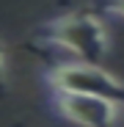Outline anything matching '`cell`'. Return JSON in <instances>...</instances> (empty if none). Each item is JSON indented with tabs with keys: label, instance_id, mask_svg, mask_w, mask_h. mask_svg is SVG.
I'll return each instance as SVG.
<instances>
[{
	"label": "cell",
	"instance_id": "obj_1",
	"mask_svg": "<svg viewBox=\"0 0 124 127\" xmlns=\"http://www.w3.org/2000/svg\"><path fill=\"white\" fill-rule=\"evenodd\" d=\"M33 41L44 50H64L74 61L102 64L110 53V33L94 11H69L47 19L33 33Z\"/></svg>",
	"mask_w": 124,
	"mask_h": 127
},
{
	"label": "cell",
	"instance_id": "obj_2",
	"mask_svg": "<svg viewBox=\"0 0 124 127\" xmlns=\"http://www.w3.org/2000/svg\"><path fill=\"white\" fill-rule=\"evenodd\" d=\"M47 91H72V94H94L113 99L124 108V80L113 77L108 69L99 64H86V61H61L52 64L50 69L41 72Z\"/></svg>",
	"mask_w": 124,
	"mask_h": 127
},
{
	"label": "cell",
	"instance_id": "obj_3",
	"mask_svg": "<svg viewBox=\"0 0 124 127\" xmlns=\"http://www.w3.org/2000/svg\"><path fill=\"white\" fill-rule=\"evenodd\" d=\"M50 108L55 116L74 127H113L119 124L124 108L113 99L94 94H72V91H47Z\"/></svg>",
	"mask_w": 124,
	"mask_h": 127
},
{
	"label": "cell",
	"instance_id": "obj_4",
	"mask_svg": "<svg viewBox=\"0 0 124 127\" xmlns=\"http://www.w3.org/2000/svg\"><path fill=\"white\" fill-rule=\"evenodd\" d=\"M8 97V53L6 44L0 41V99Z\"/></svg>",
	"mask_w": 124,
	"mask_h": 127
},
{
	"label": "cell",
	"instance_id": "obj_5",
	"mask_svg": "<svg viewBox=\"0 0 124 127\" xmlns=\"http://www.w3.org/2000/svg\"><path fill=\"white\" fill-rule=\"evenodd\" d=\"M97 6L116 19H124V0H97Z\"/></svg>",
	"mask_w": 124,
	"mask_h": 127
},
{
	"label": "cell",
	"instance_id": "obj_6",
	"mask_svg": "<svg viewBox=\"0 0 124 127\" xmlns=\"http://www.w3.org/2000/svg\"><path fill=\"white\" fill-rule=\"evenodd\" d=\"M8 127H25V124H22V122H14V124H8Z\"/></svg>",
	"mask_w": 124,
	"mask_h": 127
}]
</instances>
